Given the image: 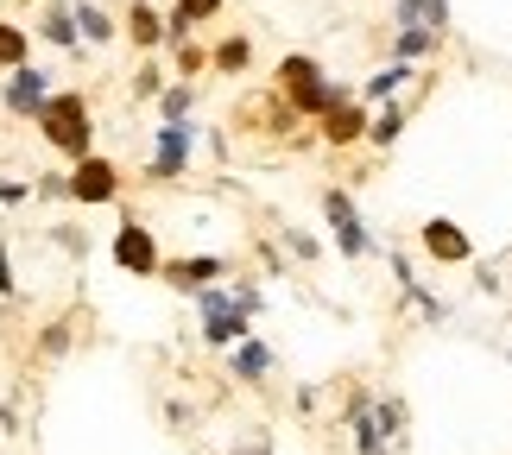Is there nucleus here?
Wrapping results in <instances>:
<instances>
[{"label": "nucleus", "instance_id": "f257e3e1", "mask_svg": "<svg viewBox=\"0 0 512 455\" xmlns=\"http://www.w3.org/2000/svg\"><path fill=\"white\" fill-rule=\"evenodd\" d=\"M38 121V140H45L57 158H83V152H95V114H89V95L83 89H51L45 95V108L32 114Z\"/></svg>", "mask_w": 512, "mask_h": 455}, {"label": "nucleus", "instance_id": "f03ea898", "mask_svg": "<svg viewBox=\"0 0 512 455\" xmlns=\"http://www.w3.org/2000/svg\"><path fill=\"white\" fill-rule=\"evenodd\" d=\"M64 184H70V203H76V209H108V203H121L127 177H121V165H114V158L83 152V158H70Z\"/></svg>", "mask_w": 512, "mask_h": 455}, {"label": "nucleus", "instance_id": "7ed1b4c3", "mask_svg": "<svg viewBox=\"0 0 512 455\" xmlns=\"http://www.w3.org/2000/svg\"><path fill=\"white\" fill-rule=\"evenodd\" d=\"M196 140H203L196 121H159L152 127V158H146L152 184H177V177L190 171V158H196Z\"/></svg>", "mask_w": 512, "mask_h": 455}, {"label": "nucleus", "instance_id": "20e7f679", "mask_svg": "<svg viewBox=\"0 0 512 455\" xmlns=\"http://www.w3.org/2000/svg\"><path fill=\"white\" fill-rule=\"evenodd\" d=\"M323 215H329V234H336V253H342V260H373V253H380V234L361 222V209H354V196L342 184L323 190Z\"/></svg>", "mask_w": 512, "mask_h": 455}, {"label": "nucleus", "instance_id": "39448f33", "mask_svg": "<svg viewBox=\"0 0 512 455\" xmlns=\"http://www.w3.org/2000/svg\"><path fill=\"white\" fill-rule=\"evenodd\" d=\"M108 260L121 272H133V279H159L165 253H159V234H152L140 215H127V222L114 228V241H108Z\"/></svg>", "mask_w": 512, "mask_h": 455}, {"label": "nucleus", "instance_id": "423d86ee", "mask_svg": "<svg viewBox=\"0 0 512 455\" xmlns=\"http://www.w3.org/2000/svg\"><path fill=\"white\" fill-rule=\"evenodd\" d=\"M0 76H7V83H0V108H7L13 121H32V114L45 108V95L57 89V76L38 70L32 57H26V64H13V70H0Z\"/></svg>", "mask_w": 512, "mask_h": 455}, {"label": "nucleus", "instance_id": "0eeeda50", "mask_svg": "<svg viewBox=\"0 0 512 455\" xmlns=\"http://www.w3.org/2000/svg\"><path fill=\"white\" fill-rule=\"evenodd\" d=\"M418 247H424L437 266H475V241H468V228L449 222V215H424Z\"/></svg>", "mask_w": 512, "mask_h": 455}, {"label": "nucleus", "instance_id": "6e6552de", "mask_svg": "<svg viewBox=\"0 0 512 455\" xmlns=\"http://www.w3.org/2000/svg\"><path fill=\"white\" fill-rule=\"evenodd\" d=\"M317 140L336 146V152H348V146L367 140V102H361V95H348V102H336V108L317 114Z\"/></svg>", "mask_w": 512, "mask_h": 455}, {"label": "nucleus", "instance_id": "1a4fd4ad", "mask_svg": "<svg viewBox=\"0 0 512 455\" xmlns=\"http://www.w3.org/2000/svg\"><path fill=\"white\" fill-rule=\"evenodd\" d=\"M222 354H228V373H234L241 386H266L272 373H279V354H272L260 335H241V342L222 348Z\"/></svg>", "mask_w": 512, "mask_h": 455}, {"label": "nucleus", "instance_id": "9d476101", "mask_svg": "<svg viewBox=\"0 0 512 455\" xmlns=\"http://www.w3.org/2000/svg\"><path fill=\"white\" fill-rule=\"evenodd\" d=\"M348 95H354V83H336V76H329V70H323V76H317V83H304V89H291V95H285V108H291V114H298V121H317V114H323V108H336V102H348Z\"/></svg>", "mask_w": 512, "mask_h": 455}, {"label": "nucleus", "instance_id": "9b49d317", "mask_svg": "<svg viewBox=\"0 0 512 455\" xmlns=\"http://www.w3.org/2000/svg\"><path fill=\"white\" fill-rule=\"evenodd\" d=\"M159 279L171 291H196V285H209V279H228V260H222V253H190V260H165Z\"/></svg>", "mask_w": 512, "mask_h": 455}, {"label": "nucleus", "instance_id": "f8f14e48", "mask_svg": "<svg viewBox=\"0 0 512 455\" xmlns=\"http://www.w3.org/2000/svg\"><path fill=\"white\" fill-rule=\"evenodd\" d=\"M51 51H83V38H76V7L70 0H38V32Z\"/></svg>", "mask_w": 512, "mask_h": 455}, {"label": "nucleus", "instance_id": "ddd939ff", "mask_svg": "<svg viewBox=\"0 0 512 455\" xmlns=\"http://www.w3.org/2000/svg\"><path fill=\"white\" fill-rule=\"evenodd\" d=\"M121 38H133L140 51H165V7L159 0H133L121 13Z\"/></svg>", "mask_w": 512, "mask_h": 455}, {"label": "nucleus", "instance_id": "4468645a", "mask_svg": "<svg viewBox=\"0 0 512 455\" xmlns=\"http://www.w3.org/2000/svg\"><path fill=\"white\" fill-rule=\"evenodd\" d=\"M70 7H76V38H83L89 51H102V45L121 38V19H114L102 0H70Z\"/></svg>", "mask_w": 512, "mask_h": 455}, {"label": "nucleus", "instance_id": "2eb2a0df", "mask_svg": "<svg viewBox=\"0 0 512 455\" xmlns=\"http://www.w3.org/2000/svg\"><path fill=\"white\" fill-rule=\"evenodd\" d=\"M411 70H418V64H405V57H386V64L373 70L367 83H354V95H361L367 108H380V102H392V95H399V89L411 83Z\"/></svg>", "mask_w": 512, "mask_h": 455}, {"label": "nucleus", "instance_id": "dca6fc26", "mask_svg": "<svg viewBox=\"0 0 512 455\" xmlns=\"http://www.w3.org/2000/svg\"><path fill=\"white\" fill-rule=\"evenodd\" d=\"M405 121H411V108L392 95V102H380V108H367V146H380V152H392L405 140Z\"/></svg>", "mask_w": 512, "mask_h": 455}, {"label": "nucleus", "instance_id": "f3484780", "mask_svg": "<svg viewBox=\"0 0 512 455\" xmlns=\"http://www.w3.org/2000/svg\"><path fill=\"white\" fill-rule=\"evenodd\" d=\"M215 13H222V0H171V7H165V45L190 38L196 26H209Z\"/></svg>", "mask_w": 512, "mask_h": 455}, {"label": "nucleus", "instance_id": "a211bd4d", "mask_svg": "<svg viewBox=\"0 0 512 455\" xmlns=\"http://www.w3.org/2000/svg\"><path fill=\"white\" fill-rule=\"evenodd\" d=\"M241 335H253V316H241L234 304L203 316V348H215V354H222V348H234V342H241Z\"/></svg>", "mask_w": 512, "mask_h": 455}, {"label": "nucleus", "instance_id": "6ab92c4d", "mask_svg": "<svg viewBox=\"0 0 512 455\" xmlns=\"http://www.w3.org/2000/svg\"><path fill=\"white\" fill-rule=\"evenodd\" d=\"M392 57H405V64H424V57H437L443 51V32H430V26H392Z\"/></svg>", "mask_w": 512, "mask_h": 455}, {"label": "nucleus", "instance_id": "aec40b11", "mask_svg": "<svg viewBox=\"0 0 512 455\" xmlns=\"http://www.w3.org/2000/svg\"><path fill=\"white\" fill-rule=\"evenodd\" d=\"M317 76H323V57H310V51H285V57H279V70H272V83H279V95H291V89L317 83Z\"/></svg>", "mask_w": 512, "mask_h": 455}, {"label": "nucleus", "instance_id": "412c9836", "mask_svg": "<svg viewBox=\"0 0 512 455\" xmlns=\"http://www.w3.org/2000/svg\"><path fill=\"white\" fill-rule=\"evenodd\" d=\"M247 64H253V38L247 32H228L222 45L209 51V70H222V76H247Z\"/></svg>", "mask_w": 512, "mask_h": 455}, {"label": "nucleus", "instance_id": "4be33fe9", "mask_svg": "<svg viewBox=\"0 0 512 455\" xmlns=\"http://www.w3.org/2000/svg\"><path fill=\"white\" fill-rule=\"evenodd\" d=\"M405 418H411V411H405L399 392H373V424H380V437H386V443H399V437H405Z\"/></svg>", "mask_w": 512, "mask_h": 455}, {"label": "nucleus", "instance_id": "5701e85b", "mask_svg": "<svg viewBox=\"0 0 512 455\" xmlns=\"http://www.w3.org/2000/svg\"><path fill=\"white\" fill-rule=\"evenodd\" d=\"M152 102H159V121H190V114H196V83L177 76V83H165Z\"/></svg>", "mask_w": 512, "mask_h": 455}, {"label": "nucleus", "instance_id": "b1692460", "mask_svg": "<svg viewBox=\"0 0 512 455\" xmlns=\"http://www.w3.org/2000/svg\"><path fill=\"white\" fill-rule=\"evenodd\" d=\"M26 57H32V32L19 26V19H0V70L26 64Z\"/></svg>", "mask_w": 512, "mask_h": 455}, {"label": "nucleus", "instance_id": "393cba45", "mask_svg": "<svg viewBox=\"0 0 512 455\" xmlns=\"http://www.w3.org/2000/svg\"><path fill=\"white\" fill-rule=\"evenodd\" d=\"M279 253H291V260H304V266H317V260H323V241H317L310 228H285V234H279Z\"/></svg>", "mask_w": 512, "mask_h": 455}, {"label": "nucleus", "instance_id": "a878e982", "mask_svg": "<svg viewBox=\"0 0 512 455\" xmlns=\"http://www.w3.org/2000/svg\"><path fill=\"white\" fill-rule=\"evenodd\" d=\"M405 304L418 310L430 329H443V323H449V304H443V298H437V291H430V285H411V291H405Z\"/></svg>", "mask_w": 512, "mask_h": 455}, {"label": "nucleus", "instance_id": "bb28decb", "mask_svg": "<svg viewBox=\"0 0 512 455\" xmlns=\"http://www.w3.org/2000/svg\"><path fill=\"white\" fill-rule=\"evenodd\" d=\"M171 64H177V76L190 83V76H203V70H209V51L196 45V38H177V45H171Z\"/></svg>", "mask_w": 512, "mask_h": 455}, {"label": "nucleus", "instance_id": "cd10ccee", "mask_svg": "<svg viewBox=\"0 0 512 455\" xmlns=\"http://www.w3.org/2000/svg\"><path fill=\"white\" fill-rule=\"evenodd\" d=\"M70 323H45V329H38V361H64V354H70Z\"/></svg>", "mask_w": 512, "mask_h": 455}, {"label": "nucleus", "instance_id": "c85d7f7f", "mask_svg": "<svg viewBox=\"0 0 512 455\" xmlns=\"http://www.w3.org/2000/svg\"><path fill=\"white\" fill-rule=\"evenodd\" d=\"M32 196H38V203H70V184H64V171H45V177H32Z\"/></svg>", "mask_w": 512, "mask_h": 455}, {"label": "nucleus", "instance_id": "c756f323", "mask_svg": "<svg viewBox=\"0 0 512 455\" xmlns=\"http://www.w3.org/2000/svg\"><path fill=\"white\" fill-rule=\"evenodd\" d=\"M51 241H57V247H64V253H70V260H89V234H83V228H70V222H57V228H51Z\"/></svg>", "mask_w": 512, "mask_h": 455}, {"label": "nucleus", "instance_id": "7c9ffc66", "mask_svg": "<svg viewBox=\"0 0 512 455\" xmlns=\"http://www.w3.org/2000/svg\"><path fill=\"white\" fill-rule=\"evenodd\" d=\"M380 253H386V266H392V285H399V298H405V291L418 285V266H411L405 253H392V247H380Z\"/></svg>", "mask_w": 512, "mask_h": 455}, {"label": "nucleus", "instance_id": "2f4dec72", "mask_svg": "<svg viewBox=\"0 0 512 455\" xmlns=\"http://www.w3.org/2000/svg\"><path fill=\"white\" fill-rule=\"evenodd\" d=\"M228 298H234V310H241V316H260L266 310V291L260 285H228Z\"/></svg>", "mask_w": 512, "mask_h": 455}, {"label": "nucleus", "instance_id": "473e14b6", "mask_svg": "<svg viewBox=\"0 0 512 455\" xmlns=\"http://www.w3.org/2000/svg\"><path fill=\"white\" fill-rule=\"evenodd\" d=\"M26 203H32L26 177H0V209H26Z\"/></svg>", "mask_w": 512, "mask_h": 455}, {"label": "nucleus", "instance_id": "72a5a7b5", "mask_svg": "<svg viewBox=\"0 0 512 455\" xmlns=\"http://www.w3.org/2000/svg\"><path fill=\"white\" fill-rule=\"evenodd\" d=\"M159 89H165V70H159V64H146L140 76H133V102H152Z\"/></svg>", "mask_w": 512, "mask_h": 455}, {"label": "nucleus", "instance_id": "f704fd0d", "mask_svg": "<svg viewBox=\"0 0 512 455\" xmlns=\"http://www.w3.org/2000/svg\"><path fill=\"white\" fill-rule=\"evenodd\" d=\"M0 298H7V304L19 298V279H13V247H7V241H0Z\"/></svg>", "mask_w": 512, "mask_h": 455}, {"label": "nucleus", "instance_id": "c9c22d12", "mask_svg": "<svg viewBox=\"0 0 512 455\" xmlns=\"http://www.w3.org/2000/svg\"><path fill=\"white\" fill-rule=\"evenodd\" d=\"M449 19H456V7H449V0H424V26H430V32H449Z\"/></svg>", "mask_w": 512, "mask_h": 455}, {"label": "nucleus", "instance_id": "e433bc0d", "mask_svg": "<svg viewBox=\"0 0 512 455\" xmlns=\"http://www.w3.org/2000/svg\"><path fill=\"white\" fill-rule=\"evenodd\" d=\"M392 26H424V0H392Z\"/></svg>", "mask_w": 512, "mask_h": 455}, {"label": "nucleus", "instance_id": "4c0bfd02", "mask_svg": "<svg viewBox=\"0 0 512 455\" xmlns=\"http://www.w3.org/2000/svg\"><path fill=\"white\" fill-rule=\"evenodd\" d=\"M475 291H481V298H500V291H506L500 266H475Z\"/></svg>", "mask_w": 512, "mask_h": 455}, {"label": "nucleus", "instance_id": "58836bf2", "mask_svg": "<svg viewBox=\"0 0 512 455\" xmlns=\"http://www.w3.org/2000/svg\"><path fill=\"white\" fill-rule=\"evenodd\" d=\"M253 455H279V449H272V443H260V449H253Z\"/></svg>", "mask_w": 512, "mask_h": 455}, {"label": "nucleus", "instance_id": "ea45409f", "mask_svg": "<svg viewBox=\"0 0 512 455\" xmlns=\"http://www.w3.org/2000/svg\"><path fill=\"white\" fill-rule=\"evenodd\" d=\"M228 455H253V449H228Z\"/></svg>", "mask_w": 512, "mask_h": 455}, {"label": "nucleus", "instance_id": "a19ab883", "mask_svg": "<svg viewBox=\"0 0 512 455\" xmlns=\"http://www.w3.org/2000/svg\"><path fill=\"white\" fill-rule=\"evenodd\" d=\"M19 7H38V0H19Z\"/></svg>", "mask_w": 512, "mask_h": 455}, {"label": "nucleus", "instance_id": "79ce46f5", "mask_svg": "<svg viewBox=\"0 0 512 455\" xmlns=\"http://www.w3.org/2000/svg\"><path fill=\"white\" fill-rule=\"evenodd\" d=\"M506 361H512V342H506Z\"/></svg>", "mask_w": 512, "mask_h": 455}]
</instances>
